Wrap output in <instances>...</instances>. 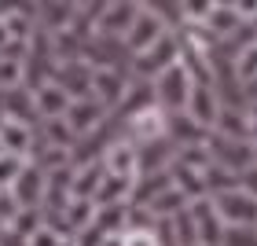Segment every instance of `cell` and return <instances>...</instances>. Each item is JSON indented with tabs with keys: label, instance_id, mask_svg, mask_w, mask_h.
<instances>
[{
	"label": "cell",
	"instance_id": "8992f818",
	"mask_svg": "<svg viewBox=\"0 0 257 246\" xmlns=\"http://www.w3.org/2000/svg\"><path fill=\"white\" fill-rule=\"evenodd\" d=\"M125 88H128V77L121 70H92V99L107 114L125 99Z\"/></svg>",
	"mask_w": 257,
	"mask_h": 246
},
{
	"label": "cell",
	"instance_id": "7a4b0ae2",
	"mask_svg": "<svg viewBox=\"0 0 257 246\" xmlns=\"http://www.w3.org/2000/svg\"><path fill=\"white\" fill-rule=\"evenodd\" d=\"M162 136H166V110L162 107H144V110L125 118V144H133L136 151L155 144Z\"/></svg>",
	"mask_w": 257,
	"mask_h": 246
},
{
	"label": "cell",
	"instance_id": "52a82bcc",
	"mask_svg": "<svg viewBox=\"0 0 257 246\" xmlns=\"http://www.w3.org/2000/svg\"><path fill=\"white\" fill-rule=\"evenodd\" d=\"M8 195L15 198L19 209H41V202H44V173L26 162V169H22L15 177V184L8 187Z\"/></svg>",
	"mask_w": 257,
	"mask_h": 246
},
{
	"label": "cell",
	"instance_id": "ffe728a7",
	"mask_svg": "<svg viewBox=\"0 0 257 246\" xmlns=\"http://www.w3.org/2000/svg\"><path fill=\"white\" fill-rule=\"evenodd\" d=\"M63 246H74V239H66V242H63Z\"/></svg>",
	"mask_w": 257,
	"mask_h": 246
},
{
	"label": "cell",
	"instance_id": "5bb4252c",
	"mask_svg": "<svg viewBox=\"0 0 257 246\" xmlns=\"http://www.w3.org/2000/svg\"><path fill=\"white\" fill-rule=\"evenodd\" d=\"M184 202H188V198H184V195L177 191V187H166V191L155 195L147 206H136V209H147L151 217H177L180 209H184Z\"/></svg>",
	"mask_w": 257,
	"mask_h": 246
},
{
	"label": "cell",
	"instance_id": "30bf717a",
	"mask_svg": "<svg viewBox=\"0 0 257 246\" xmlns=\"http://www.w3.org/2000/svg\"><path fill=\"white\" fill-rule=\"evenodd\" d=\"M30 96H33V110H37V118H44V121H48V118H63V114L70 110V103H74L59 85H52V81H44V85L33 88Z\"/></svg>",
	"mask_w": 257,
	"mask_h": 246
},
{
	"label": "cell",
	"instance_id": "44dd1931",
	"mask_svg": "<svg viewBox=\"0 0 257 246\" xmlns=\"http://www.w3.org/2000/svg\"><path fill=\"white\" fill-rule=\"evenodd\" d=\"M0 155H4V144H0Z\"/></svg>",
	"mask_w": 257,
	"mask_h": 246
},
{
	"label": "cell",
	"instance_id": "3957f363",
	"mask_svg": "<svg viewBox=\"0 0 257 246\" xmlns=\"http://www.w3.org/2000/svg\"><path fill=\"white\" fill-rule=\"evenodd\" d=\"M162 33H166V22H162V15H158L155 8H140V11H136V19H133V26L125 30V37H121V41H125V48H128V52L144 55L151 44L162 37Z\"/></svg>",
	"mask_w": 257,
	"mask_h": 246
},
{
	"label": "cell",
	"instance_id": "ba28073f",
	"mask_svg": "<svg viewBox=\"0 0 257 246\" xmlns=\"http://www.w3.org/2000/svg\"><path fill=\"white\" fill-rule=\"evenodd\" d=\"M103 118H107V110H103L92 96L88 99H74V103H70V110L63 114V121L70 125V133H74L77 140L88 136V133H96V129L103 125Z\"/></svg>",
	"mask_w": 257,
	"mask_h": 246
},
{
	"label": "cell",
	"instance_id": "e0dca14e",
	"mask_svg": "<svg viewBox=\"0 0 257 246\" xmlns=\"http://www.w3.org/2000/svg\"><path fill=\"white\" fill-rule=\"evenodd\" d=\"M22 88V63L15 59H0V92Z\"/></svg>",
	"mask_w": 257,
	"mask_h": 246
},
{
	"label": "cell",
	"instance_id": "d6986e66",
	"mask_svg": "<svg viewBox=\"0 0 257 246\" xmlns=\"http://www.w3.org/2000/svg\"><path fill=\"white\" fill-rule=\"evenodd\" d=\"M220 118H235V114H231V110H224ZM224 133H231V136H235V133H246V125H242V121H224Z\"/></svg>",
	"mask_w": 257,
	"mask_h": 246
},
{
	"label": "cell",
	"instance_id": "7c38bea8",
	"mask_svg": "<svg viewBox=\"0 0 257 246\" xmlns=\"http://www.w3.org/2000/svg\"><path fill=\"white\" fill-rule=\"evenodd\" d=\"M188 118H191L195 125L217 121V107H213V96H209V85H191V96H188Z\"/></svg>",
	"mask_w": 257,
	"mask_h": 246
},
{
	"label": "cell",
	"instance_id": "ac0fdd59",
	"mask_svg": "<svg viewBox=\"0 0 257 246\" xmlns=\"http://www.w3.org/2000/svg\"><path fill=\"white\" fill-rule=\"evenodd\" d=\"M121 246H158V235L151 228H125L121 231Z\"/></svg>",
	"mask_w": 257,
	"mask_h": 246
},
{
	"label": "cell",
	"instance_id": "2e32d148",
	"mask_svg": "<svg viewBox=\"0 0 257 246\" xmlns=\"http://www.w3.org/2000/svg\"><path fill=\"white\" fill-rule=\"evenodd\" d=\"M26 169V158H19V155H0V191H8L11 184H15V177Z\"/></svg>",
	"mask_w": 257,
	"mask_h": 246
},
{
	"label": "cell",
	"instance_id": "9a60e30c",
	"mask_svg": "<svg viewBox=\"0 0 257 246\" xmlns=\"http://www.w3.org/2000/svg\"><path fill=\"white\" fill-rule=\"evenodd\" d=\"M41 129H44V140H41V144H48V147H59V151H70V147L77 144V136L70 133V125H66L63 118H48V121H44Z\"/></svg>",
	"mask_w": 257,
	"mask_h": 246
},
{
	"label": "cell",
	"instance_id": "277c9868",
	"mask_svg": "<svg viewBox=\"0 0 257 246\" xmlns=\"http://www.w3.org/2000/svg\"><path fill=\"white\" fill-rule=\"evenodd\" d=\"M213 209L220 220H231V224H257V195L250 191H239V187H231V191H220L213 198Z\"/></svg>",
	"mask_w": 257,
	"mask_h": 246
},
{
	"label": "cell",
	"instance_id": "9c48e42d",
	"mask_svg": "<svg viewBox=\"0 0 257 246\" xmlns=\"http://www.w3.org/2000/svg\"><path fill=\"white\" fill-rule=\"evenodd\" d=\"M99 162H103V169H107L110 177H121V180H136L140 177V155H136L133 144H125V140H114Z\"/></svg>",
	"mask_w": 257,
	"mask_h": 246
},
{
	"label": "cell",
	"instance_id": "5b68a950",
	"mask_svg": "<svg viewBox=\"0 0 257 246\" xmlns=\"http://www.w3.org/2000/svg\"><path fill=\"white\" fill-rule=\"evenodd\" d=\"M173 63H177V41H173V33H162L144 55H136V81H147L151 74L158 77L162 70H169Z\"/></svg>",
	"mask_w": 257,
	"mask_h": 246
},
{
	"label": "cell",
	"instance_id": "7402d4cb",
	"mask_svg": "<svg viewBox=\"0 0 257 246\" xmlns=\"http://www.w3.org/2000/svg\"><path fill=\"white\" fill-rule=\"evenodd\" d=\"M253 155H257V151H253Z\"/></svg>",
	"mask_w": 257,
	"mask_h": 246
},
{
	"label": "cell",
	"instance_id": "6da1fadb",
	"mask_svg": "<svg viewBox=\"0 0 257 246\" xmlns=\"http://www.w3.org/2000/svg\"><path fill=\"white\" fill-rule=\"evenodd\" d=\"M188 96H191V77H188V66L184 63H173L169 70H162L155 77V99L166 110L188 107Z\"/></svg>",
	"mask_w": 257,
	"mask_h": 246
},
{
	"label": "cell",
	"instance_id": "4fadbf2b",
	"mask_svg": "<svg viewBox=\"0 0 257 246\" xmlns=\"http://www.w3.org/2000/svg\"><path fill=\"white\" fill-rule=\"evenodd\" d=\"M96 217V202L92 198H70V206L63 209V224L66 231H85Z\"/></svg>",
	"mask_w": 257,
	"mask_h": 246
},
{
	"label": "cell",
	"instance_id": "8fae6325",
	"mask_svg": "<svg viewBox=\"0 0 257 246\" xmlns=\"http://www.w3.org/2000/svg\"><path fill=\"white\" fill-rule=\"evenodd\" d=\"M191 220H195V235L198 242H206V246H220V239H224V231H220V217H217V209L209 198H198L195 209H188Z\"/></svg>",
	"mask_w": 257,
	"mask_h": 246
}]
</instances>
